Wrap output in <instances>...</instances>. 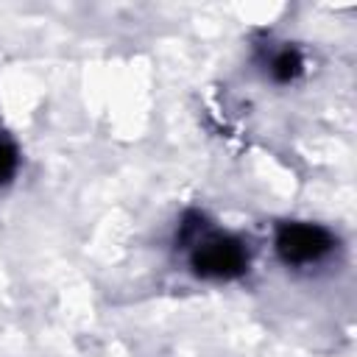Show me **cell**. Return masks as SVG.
I'll return each mask as SVG.
<instances>
[{"label": "cell", "instance_id": "277c9868", "mask_svg": "<svg viewBox=\"0 0 357 357\" xmlns=\"http://www.w3.org/2000/svg\"><path fill=\"white\" fill-rule=\"evenodd\" d=\"M17 170V151L11 142L0 139V184H6Z\"/></svg>", "mask_w": 357, "mask_h": 357}, {"label": "cell", "instance_id": "6da1fadb", "mask_svg": "<svg viewBox=\"0 0 357 357\" xmlns=\"http://www.w3.org/2000/svg\"><path fill=\"white\" fill-rule=\"evenodd\" d=\"M248 265V254L243 248L240 240L234 237H206L195 245L192 251V268L195 273L201 276H209V279H231V276H240Z\"/></svg>", "mask_w": 357, "mask_h": 357}, {"label": "cell", "instance_id": "7a4b0ae2", "mask_svg": "<svg viewBox=\"0 0 357 357\" xmlns=\"http://www.w3.org/2000/svg\"><path fill=\"white\" fill-rule=\"evenodd\" d=\"M332 248V237L326 229L315 223H287L276 234V251L284 262L304 265L321 259Z\"/></svg>", "mask_w": 357, "mask_h": 357}, {"label": "cell", "instance_id": "3957f363", "mask_svg": "<svg viewBox=\"0 0 357 357\" xmlns=\"http://www.w3.org/2000/svg\"><path fill=\"white\" fill-rule=\"evenodd\" d=\"M271 73H273L279 81H290V78L298 73V56L290 53V50L279 53V56L273 59V64H271Z\"/></svg>", "mask_w": 357, "mask_h": 357}]
</instances>
